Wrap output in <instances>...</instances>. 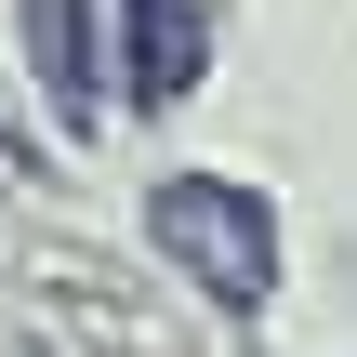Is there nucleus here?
I'll use <instances>...</instances> for the list:
<instances>
[{
  "instance_id": "nucleus-1",
  "label": "nucleus",
  "mask_w": 357,
  "mask_h": 357,
  "mask_svg": "<svg viewBox=\"0 0 357 357\" xmlns=\"http://www.w3.org/2000/svg\"><path fill=\"white\" fill-rule=\"evenodd\" d=\"M146 225H159V252H185L225 305H265V278H278V225H265V199H238V185H159Z\"/></svg>"
},
{
  "instance_id": "nucleus-2",
  "label": "nucleus",
  "mask_w": 357,
  "mask_h": 357,
  "mask_svg": "<svg viewBox=\"0 0 357 357\" xmlns=\"http://www.w3.org/2000/svg\"><path fill=\"white\" fill-rule=\"evenodd\" d=\"M132 40H146V93H185V66H199L185 0H132Z\"/></svg>"
},
{
  "instance_id": "nucleus-3",
  "label": "nucleus",
  "mask_w": 357,
  "mask_h": 357,
  "mask_svg": "<svg viewBox=\"0 0 357 357\" xmlns=\"http://www.w3.org/2000/svg\"><path fill=\"white\" fill-rule=\"evenodd\" d=\"M26 13H40V40H53V79H66V106H79V93H93V66H79V53H93V40H79V0H26Z\"/></svg>"
}]
</instances>
